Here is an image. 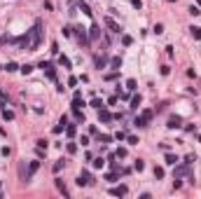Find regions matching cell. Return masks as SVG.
<instances>
[{
	"label": "cell",
	"mask_w": 201,
	"mask_h": 199,
	"mask_svg": "<svg viewBox=\"0 0 201 199\" xmlns=\"http://www.w3.org/2000/svg\"><path fill=\"white\" fill-rule=\"evenodd\" d=\"M105 26H110V28H112L115 33H122V28H119V26H117V24H115V21L110 19V16H108V19H105Z\"/></svg>",
	"instance_id": "obj_8"
},
{
	"label": "cell",
	"mask_w": 201,
	"mask_h": 199,
	"mask_svg": "<svg viewBox=\"0 0 201 199\" xmlns=\"http://www.w3.org/2000/svg\"><path fill=\"white\" fill-rule=\"evenodd\" d=\"M189 14H192V16H199L201 12H199V7H194V5H192V7H189Z\"/></svg>",
	"instance_id": "obj_23"
},
{
	"label": "cell",
	"mask_w": 201,
	"mask_h": 199,
	"mask_svg": "<svg viewBox=\"0 0 201 199\" xmlns=\"http://www.w3.org/2000/svg\"><path fill=\"white\" fill-rule=\"evenodd\" d=\"M16 68H19V66H16L14 61H9V63L5 66V70H7V73H14V70H16Z\"/></svg>",
	"instance_id": "obj_13"
},
{
	"label": "cell",
	"mask_w": 201,
	"mask_h": 199,
	"mask_svg": "<svg viewBox=\"0 0 201 199\" xmlns=\"http://www.w3.org/2000/svg\"><path fill=\"white\" fill-rule=\"evenodd\" d=\"M140 117H143L145 122H150V120H152V110H143V113H140Z\"/></svg>",
	"instance_id": "obj_12"
},
{
	"label": "cell",
	"mask_w": 201,
	"mask_h": 199,
	"mask_svg": "<svg viewBox=\"0 0 201 199\" xmlns=\"http://www.w3.org/2000/svg\"><path fill=\"white\" fill-rule=\"evenodd\" d=\"M110 194H115V197H124V194H126V185H119V187H112V190H110Z\"/></svg>",
	"instance_id": "obj_6"
},
{
	"label": "cell",
	"mask_w": 201,
	"mask_h": 199,
	"mask_svg": "<svg viewBox=\"0 0 201 199\" xmlns=\"http://www.w3.org/2000/svg\"><path fill=\"white\" fill-rule=\"evenodd\" d=\"M154 178H164V169H161V166L154 169Z\"/></svg>",
	"instance_id": "obj_21"
},
{
	"label": "cell",
	"mask_w": 201,
	"mask_h": 199,
	"mask_svg": "<svg viewBox=\"0 0 201 199\" xmlns=\"http://www.w3.org/2000/svg\"><path fill=\"white\" fill-rule=\"evenodd\" d=\"M133 166H136V171H143V169H145V162H143V159H136Z\"/></svg>",
	"instance_id": "obj_15"
},
{
	"label": "cell",
	"mask_w": 201,
	"mask_h": 199,
	"mask_svg": "<svg viewBox=\"0 0 201 199\" xmlns=\"http://www.w3.org/2000/svg\"><path fill=\"white\" fill-rule=\"evenodd\" d=\"M3 117H5V120H14V113H12V110H3Z\"/></svg>",
	"instance_id": "obj_20"
},
{
	"label": "cell",
	"mask_w": 201,
	"mask_h": 199,
	"mask_svg": "<svg viewBox=\"0 0 201 199\" xmlns=\"http://www.w3.org/2000/svg\"><path fill=\"white\" fill-rule=\"evenodd\" d=\"M126 141H129L131 145H136V143H138V138H136V136H126Z\"/></svg>",
	"instance_id": "obj_29"
},
{
	"label": "cell",
	"mask_w": 201,
	"mask_h": 199,
	"mask_svg": "<svg viewBox=\"0 0 201 199\" xmlns=\"http://www.w3.org/2000/svg\"><path fill=\"white\" fill-rule=\"evenodd\" d=\"M140 105V96H133V101H131V108H138Z\"/></svg>",
	"instance_id": "obj_24"
},
{
	"label": "cell",
	"mask_w": 201,
	"mask_h": 199,
	"mask_svg": "<svg viewBox=\"0 0 201 199\" xmlns=\"http://www.w3.org/2000/svg\"><path fill=\"white\" fill-rule=\"evenodd\" d=\"M45 73H47V77H51V80H56V70H54V63H42L40 66Z\"/></svg>",
	"instance_id": "obj_4"
},
{
	"label": "cell",
	"mask_w": 201,
	"mask_h": 199,
	"mask_svg": "<svg viewBox=\"0 0 201 199\" xmlns=\"http://www.w3.org/2000/svg\"><path fill=\"white\" fill-rule=\"evenodd\" d=\"M115 138H117V141H124V138H126V134H124V131H117V136H115Z\"/></svg>",
	"instance_id": "obj_34"
},
{
	"label": "cell",
	"mask_w": 201,
	"mask_h": 199,
	"mask_svg": "<svg viewBox=\"0 0 201 199\" xmlns=\"http://www.w3.org/2000/svg\"><path fill=\"white\" fill-rule=\"evenodd\" d=\"M180 122H182V120H180L178 115H173V117H169V126H171V129H178V126H180Z\"/></svg>",
	"instance_id": "obj_7"
},
{
	"label": "cell",
	"mask_w": 201,
	"mask_h": 199,
	"mask_svg": "<svg viewBox=\"0 0 201 199\" xmlns=\"http://www.w3.org/2000/svg\"><path fill=\"white\" fill-rule=\"evenodd\" d=\"M30 35V49H35L40 45V35H42V21H35V26H33V31L28 33Z\"/></svg>",
	"instance_id": "obj_1"
},
{
	"label": "cell",
	"mask_w": 201,
	"mask_h": 199,
	"mask_svg": "<svg viewBox=\"0 0 201 199\" xmlns=\"http://www.w3.org/2000/svg\"><path fill=\"white\" fill-rule=\"evenodd\" d=\"M61 63H63L66 68H70V59H68V56H61Z\"/></svg>",
	"instance_id": "obj_26"
},
{
	"label": "cell",
	"mask_w": 201,
	"mask_h": 199,
	"mask_svg": "<svg viewBox=\"0 0 201 199\" xmlns=\"http://www.w3.org/2000/svg\"><path fill=\"white\" fill-rule=\"evenodd\" d=\"M187 173H189V164L185 162V164H182V166H178V169L173 171V178H178V180H180L182 176H187Z\"/></svg>",
	"instance_id": "obj_3"
},
{
	"label": "cell",
	"mask_w": 201,
	"mask_h": 199,
	"mask_svg": "<svg viewBox=\"0 0 201 199\" xmlns=\"http://www.w3.org/2000/svg\"><path fill=\"white\" fill-rule=\"evenodd\" d=\"M110 66H112L115 70H119V66H122V59H119V56H115V59L110 61Z\"/></svg>",
	"instance_id": "obj_11"
},
{
	"label": "cell",
	"mask_w": 201,
	"mask_h": 199,
	"mask_svg": "<svg viewBox=\"0 0 201 199\" xmlns=\"http://www.w3.org/2000/svg\"><path fill=\"white\" fill-rule=\"evenodd\" d=\"M126 87H129L131 92H133V89H136V80H129V82H126Z\"/></svg>",
	"instance_id": "obj_31"
},
{
	"label": "cell",
	"mask_w": 201,
	"mask_h": 199,
	"mask_svg": "<svg viewBox=\"0 0 201 199\" xmlns=\"http://www.w3.org/2000/svg\"><path fill=\"white\" fill-rule=\"evenodd\" d=\"M61 169H63V159H61V162H56V164H54V173H59Z\"/></svg>",
	"instance_id": "obj_22"
},
{
	"label": "cell",
	"mask_w": 201,
	"mask_h": 199,
	"mask_svg": "<svg viewBox=\"0 0 201 199\" xmlns=\"http://www.w3.org/2000/svg\"><path fill=\"white\" fill-rule=\"evenodd\" d=\"M98 120H101V122H112V120H115V115H110L108 110H103V108H98Z\"/></svg>",
	"instance_id": "obj_5"
},
{
	"label": "cell",
	"mask_w": 201,
	"mask_h": 199,
	"mask_svg": "<svg viewBox=\"0 0 201 199\" xmlns=\"http://www.w3.org/2000/svg\"><path fill=\"white\" fill-rule=\"evenodd\" d=\"M178 162V155H166V164H175Z\"/></svg>",
	"instance_id": "obj_14"
},
{
	"label": "cell",
	"mask_w": 201,
	"mask_h": 199,
	"mask_svg": "<svg viewBox=\"0 0 201 199\" xmlns=\"http://www.w3.org/2000/svg\"><path fill=\"white\" fill-rule=\"evenodd\" d=\"M30 70H33V66H24V68H21V73H24V75H28Z\"/></svg>",
	"instance_id": "obj_28"
},
{
	"label": "cell",
	"mask_w": 201,
	"mask_h": 199,
	"mask_svg": "<svg viewBox=\"0 0 201 199\" xmlns=\"http://www.w3.org/2000/svg\"><path fill=\"white\" fill-rule=\"evenodd\" d=\"M189 31H192V38H194V40H201V28H199V26H192Z\"/></svg>",
	"instance_id": "obj_9"
},
{
	"label": "cell",
	"mask_w": 201,
	"mask_h": 199,
	"mask_svg": "<svg viewBox=\"0 0 201 199\" xmlns=\"http://www.w3.org/2000/svg\"><path fill=\"white\" fill-rule=\"evenodd\" d=\"M91 105H94V108H103V103H101L98 98H94V101H91Z\"/></svg>",
	"instance_id": "obj_33"
},
{
	"label": "cell",
	"mask_w": 201,
	"mask_h": 199,
	"mask_svg": "<svg viewBox=\"0 0 201 199\" xmlns=\"http://www.w3.org/2000/svg\"><path fill=\"white\" fill-rule=\"evenodd\" d=\"M105 180H110V183H115V180H117V173H108V176H105Z\"/></svg>",
	"instance_id": "obj_25"
},
{
	"label": "cell",
	"mask_w": 201,
	"mask_h": 199,
	"mask_svg": "<svg viewBox=\"0 0 201 199\" xmlns=\"http://www.w3.org/2000/svg\"><path fill=\"white\" fill-rule=\"evenodd\" d=\"M75 150H77V145H75V143H68V152L72 155V152H75Z\"/></svg>",
	"instance_id": "obj_27"
},
{
	"label": "cell",
	"mask_w": 201,
	"mask_h": 199,
	"mask_svg": "<svg viewBox=\"0 0 201 199\" xmlns=\"http://www.w3.org/2000/svg\"><path fill=\"white\" fill-rule=\"evenodd\" d=\"M91 183H94V178H91V173L82 171V173H80V178H77V185H80V187H87V185H91Z\"/></svg>",
	"instance_id": "obj_2"
},
{
	"label": "cell",
	"mask_w": 201,
	"mask_h": 199,
	"mask_svg": "<svg viewBox=\"0 0 201 199\" xmlns=\"http://www.w3.org/2000/svg\"><path fill=\"white\" fill-rule=\"evenodd\" d=\"M117 157H126V148H119L117 150Z\"/></svg>",
	"instance_id": "obj_35"
},
{
	"label": "cell",
	"mask_w": 201,
	"mask_h": 199,
	"mask_svg": "<svg viewBox=\"0 0 201 199\" xmlns=\"http://www.w3.org/2000/svg\"><path fill=\"white\" fill-rule=\"evenodd\" d=\"M105 61H108L105 56H98V59H96V66H98V68H103V66H105Z\"/></svg>",
	"instance_id": "obj_19"
},
{
	"label": "cell",
	"mask_w": 201,
	"mask_h": 199,
	"mask_svg": "<svg viewBox=\"0 0 201 199\" xmlns=\"http://www.w3.org/2000/svg\"><path fill=\"white\" fill-rule=\"evenodd\" d=\"M66 134H68V136H75V126L68 124V126H66Z\"/></svg>",
	"instance_id": "obj_18"
},
{
	"label": "cell",
	"mask_w": 201,
	"mask_h": 199,
	"mask_svg": "<svg viewBox=\"0 0 201 199\" xmlns=\"http://www.w3.org/2000/svg\"><path fill=\"white\" fill-rule=\"evenodd\" d=\"M103 164H105V159H103V157H98V159H94V166H96V169H101Z\"/></svg>",
	"instance_id": "obj_16"
},
{
	"label": "cell",
	"mask_w": 201,
	"mask_h": 199,
	"mask_svg": "<svg viewBox=\"0 0 201 199\" xmlns=\"http://www.w3.org/2000/svg\"><path fill=\"white\" fill-rule=\"evenodd\" d=\"M98 35H101V28H98V26L94 24V26H91V40H96Z\"/></svg>",
	"instance_id": "obj_10"
},
{
	"label": "cell",
	"mask_w": 201,
	"mask_h": 199,
	"mask_svg": "<svg viewBox=\"0 0 201 199\" xmlns=\"http://www.w3.org/2000/svg\"><path fill=\"white\" fill-rule=\"evenodd\" d=\"M98 138H101L103 143H110V141H112V138H110V136H108V134H103V136H98Z\"/></svg>",
	"instance_id": "obj_32"
},
{
	"label": "cell",
	"mask_w": 201,
	"mask_h": 199,
	"mask_svg": "<svg viewBox=\"0 0 201 199\" xmlns=\"http://www.w3.org/2000/svg\"><path fill=\"white\" fill-rule=\"evenodd\" d=\"M131 5H133L136 10H140V7H143V3H140V0H131Z\"/></svg>",
	"instance_id": "obj_30"
},
{
	"label": "cell",
	"mask_w": 201,
	"mask_h": 199,
	"mask_svg": "<svg viewBox=\"0 0 201 199\" xmlns=\"http://www.w3.org/2000/svg\"><path fill=\"white\" fill-rule=\"evenodd\" d=\"M56 187H59V192H63V194H68V190H66V185L61 183V180H56Z\"/></svg>",
	"instance_id": "obj_17"
}]
</instances>
